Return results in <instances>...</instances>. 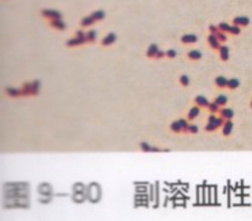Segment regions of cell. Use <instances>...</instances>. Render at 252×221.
Instances as JSON below:
<instances>
[{
	"instance_id": "6da1fadb",
	"label": "cell",
	"mask_w": 252,
	"mask_h": 221,
	"mask_svg": "<svg viewBox=\"0 0 252 221\" xmlns=\"http://www.w3.org/2000/svg\"><path fill=\"white\" fill-rule=\"evenodd\" d=\"M4 190H7V193H4V196L7 199L13 198H27V195L30 193V186L29 183L25 182H8L4 184Z\"/></svg>"
},
{
	"instance_id": "7a4b0ae2",
	"label": "cell",
	"mask_w": 252,
	"mask_h": 221,
	"mask_svg": "<svg viewBox=\"0 0 252 221\" xmlns=\"http://www.w3.org/2000/svg\"><path fill=\"white\" fill-rule=\"evenodd\" d=\"M86 195H87V201L91 202V204H97L101 201V195H102V191H101V186L98 183H90L87 186L86 190Z\"/></svg>"
},
{
	"instance_id": "3957f363",
	"label": "cell",
	"mask_w": 252,
	"mask_h": 221,
	"mask_svg": "<svg viewBox=\"0 0 252 221\" xmlns=\"http://www.w3.org/2000/svg\"><path fill=\"white\" fill-rule=\"evenodd\" d=\"M5 209H14V207H22V209H27L30 207V201L29 198H13V199H7V204H4Z\"/></svg>"
},
{
	"instance_id": "277c9868",
	"label": "cell",
	"mask_w": 252,
	"mask_h": 221,
	"mask_svg": "<svg viewBox=\"0 0 252 221\" xmlns=\"http://www.w3.org/2000/svg\"><path fill=\"white\" fill-rule=\"evenodd\" d=\"M188 126L189 124L187 123L185 119H179V120H175L170 124V131L175 134H181V133L188 134Z\"/></svg>"
},
{
	"instance_id": "5b68a950",
	"label": "cell",
	"mask_w": 252,
	"mask_h": 221,
	"mask_svg": "<svg viewBox=\"0 0 252 221\" xmlns=\"http://www.w3.org/2000/svg\"><path fill=\"white\" fill-rule=\"evenodd\" d=\"M37 191H38V194L41 196H52L53 195V188L49 183H41L38 184V187H37Z\"/></svg>"
},
{
	"instance_id": "8992f818",
	"label": "cell",
	"mask_w": 252,
	"mask_h": 221,
	"mask_svg": "<svg viewBox=\"0 0 252 221\" xmlns=\"http://www.w3.org/2000/svg\"><path fill=\"white\" fill-rule=\"evenodd\" d=\"M5 93H7V95L11 97V98L22 97V90H21V89H16V87H13V86H7V87H5Z\"/></svg>"
},
{
	"instance_id": "52a82bcc",
	"label": "cell",
	"mask_w": 252,
	"mask_h": 221,
	"mask_svg": "<svg viewBox=\"0 0 252 221\" xmlns=\"http://www.w3.org/2000/svg\"><path fill=\"white\" fill-rule=\"evenodd\" d=\"M194 103H195V105L200 106V108H207L208 104H210L208 101H207V98L203 97V95H196L195 100H194Z\"/></svg>"
},
{
	"instance_id": "ba28073f",
	"label": "cell",
	"mask_w": 252,
	"mask_h": 221,
	"mask_svg": "<svg viewBox=\"0 0 252 221\" xmlns=\"http://www.w3.org/2000/svg\"><path fill=\"white\" fill-rule=\"evenodd\" d=\"M116 41V34L115 33H109L106 35V37L102 38V41H101V45L102 46H109L110 44H113Z\"/></svg>"
},
{
	"instance_id": "9c48e42d",
	"label": "cell",
	"mask_w": 252,
	"mask_h": 221,
	"mask_svg": "<svg viewBox=\"0 0 252 221\" xmlns=\"http://www.w3.org/2000/svg\"><path fill=\"white\" fill-rule=\"evenodd\" d=\"M219 113H221V117H224L225 120H232L233 115H235V112H233L230 108H221Z\"/></svg>"
},
{
	"instance_id": "30bf717a",
	"label": "cell",
	"mask_w": 252,
	"mask_h": 221,
	"mask_svg": "<svg viewBox=\"0 0 252 221\" xmlns=\"http://www.w3.org/2000/svg\"><path fill=\"white\" fill-rule=\"evenodd\" d=\"M214 82H215V86L219 87V89H225V87H228V79L225 78L224 75H218L217 78L214 79Z\"/></svg>"
},
{
	"instance_id": "8fae6325",
	"label": "cell",
	"mask_w": 252,
	"mask_h": 221,
	"mask_svg": "<svg viewBox=\"0 0 252 221\" xmlns=\"http://www.w3.org/2000/svg\"><path fill=\"white\" fill-rule=\"evenodd\" d=\"M233 130V122L232 120H225V123L222 124V135L228 136Z\"/></svg>"
},
{
	"instance_id": "7c38bea8",
	"label": "cell",
	"mask_w": 252,
	"mask_h": 221,
	"mask_svg": "<svg viewBox=\"0 0 252 221\" xmlns=\"http://www.w3.org/2000/svg\"><path fill=\"white\" fill-rule=\"evenodd\" d=\"M157 53H158V46L155 45V44H151V45L147 48V51H146V56L150 57V59H155Z\"/></svg>"
},
{
	"instance_id": "4fadbf2b",
	"label": "cell",
	"mask_w": 252,
	"mask_h": 221,
	"mask_svg": "<svg viewBox=\"0 0 252 221\" xmlns=\"http://www.w3.org/2000/svg\"><path fill=\"white\" fill-rule=\"evenodd\" d=\"M199 112H200V106H198V105H194L192 108H191V109L188 111L187 119H188V120H194L195 117H198V115H199Z\"/></svg>"
},
{
	"instance_id": "5bb4252c",
	"label": "cell",
	"mask_w": 252,
	"mask_h": 221,
	"mask_svg": "<svg viewBox=\"0 0 252 221\" xmlns=\"http://www.w3.org/2000/svg\"><path fill=\"white\" fill-rule=\"evenodd\" d=\"M198 41V37L194 34H185L181 37V43L185 44V45H188V44H195Z\"/></svg>"
},
{
	"instance_id": "9a60e30c",
	"label": "cell",
	"mask_w": 252,
	"mask_h": 221,
	"mask_svg": "<svg viewBox=\"0 0 252 221\" xmlns=\"http://www.w3.org/2000/svg\"><path fill=\"white\" fill-rule=\"evenodd\" d=\"M86 199H87L86 193H74V195H72V201L76 202V204H82Z\"/></svg>"
},
{
	"instance_id": "2e32d148",
	"label": "cell",
	"mask_w": 252,
	"mask_h": 221,
	"mask_svg": "<svg viewBox=\"0 0 252 221\" xmlns=\"http://www.w3.org/2000/svg\"><path fill=\"white\" fill-rule=\"evenodd\" d=\"M86 190H87V187L81 182H76L72 184V193H86Z\"/></svg>"
},
{
	"instance_id": "e0dca14e",
	"label": "cell",
	"mask_w": 252,
	"mask_h": 221,
	"mask_svg": "<svg viewBox=\"0 0 252 221\" xmlns=\"http://www.w3.org/2000/svg\"><path fill=\"white\" fill-rule=\"evenodd\" d=\"M85 41H87V38H86V37H78V35H76V38L68 40L67 45H68V46H75V45H81V44H83Z\"/></svg>"
},
{
	"instance_id": "ac0fdd59",
	"label": "cell",
	"mask_w": 252,
	"mask_h": 221,
	"mask_svg": "<svg viewBox=\"0 0 252 221\" xmlns=\"http://www.w3.org/2000/svg\"><path fill=\"white\" fill-rule=\"evenodd\" d=\"M187 57L189 59V60H192V62H196V60H200V59H202V53L199 51H189L187 53Z\"/></svg>"
},
{
	"instance_id": "d6986e66",
	"label": "cell",
	"mask_w": 252,
	"mask_h": 221,
	"mask_svg": "<svg viewBox=\"0 0 252 221\" xmlns=\"http://www.w3.org/2000/svg\"><path fill=\"white\" fill-rule=\"evenodd\" d=\"M218 51H219V59H221V60L225 62V60H228V59H229V49H228V46L222 45Z\"/></svg>"
},
{
	"instance_id": "ffe728a7",
	"label": "cell",
	"mask_w": 252,
	"mask_h": 221,
	"mask_svg": "<svg viewBox=\"0 0 252 221\" xmlns=\"http://www.w3.org/2000/svg\"><path fill=\"white\" fill-rule=\"evenodd\" d=\"M208 44H210V46H211L213 49H219V48H221V45L218 43V38L215 37V35H210V37H208Z\"/></svg>"
},
{
	"instance_id": "44dd1931",
	"label": "cell",
	"mask_w": 252,
	"mask_h": 221,
	"mask_svg": "<svg viewBox=\"0 0 252 221\" xmlns=\"http://www.w3.org/2000/svg\"><path fill=\"white\" fill-rule=\"evenodd\" d=\"M238 86H240L238 79H236V78L228 79V89H230V90H235V89H237Z\"/></svg>"
},
{
	"instance_id": "7402d4cb",
	"label": "cell",
	"mask_w": 252,
	"mask_h": 221,
	"mask_svg": "<svg viewBox=\"0 0 252 221\" xmlns=\"http://www.w3.org/2000/svg\"><path fill=\"white\" fill-rule=\"evenodd\" d=\"M207 109H208V112H210V113H215V115H217V113L219 112V105L214 101V103H210V104H208Z\"/></svg>"
},
{
	"instance_id": "603a6c76",
	"label": "cell",
	"mask_w": 252,
	"mask_h": 221,
	"mask_svg": "<svg viewBox=\"0 0 252 221\" xmlns=\"http://www.w3.org/2000/svg\"><path fill=\"white\" fill-rule=\"evenodd\" d=\"M32 93H33V97H35V95L40 93V82L38 81L32 82Z\"/></svg>"
},
{
	"instance_id": "cb8c5ba5",
	"label": "cell",
	"mask_w": 252,
	"mask_h": 221,
	"mask_svg": "<svg viewBox=\"0 0 252 221\" xmlns=\"http://www.w3.org/2000/svg\"><path fill=\"white\" fill-rule=\"evenodd\" d=\"M179 82H180V85H181L183 87H188V85H189V78H188L187 75H180Z\"/></svg>"
},
{
	"instance_id": "d4e9b609",
	"label": "cell",
	"mask_w": 252,
	"mask_h": 221,
	"mask_svg": "<svg viewBox=\"0 0 252 221\" xmlns=\"http://www.w3.org/2000/svg\"><path fill=\"white\" fill-rule=\"evenodd\" d=\"M215 103H217L219 106H225V104L228 103V98H226V95H224V94L218 95V97L215 98Z\"/></svg>"
},
{
	"instance_id": "484cf974",
	"label": "cell",
	"mask_w": 252,
	"mask_h": 221,
	"mask_svg": "<svg viewBox=\"0 0 252 221\" xmlns=\"http://www.w3.org/2000/svg\"><path fill=\"white\" fill-rule=\"evenodd\" d=\"M248 18H243V16H238V18H235V25H248Z\"/></svg>"
},
{
	"instance_id": "4316f807",
	"label": "cell",
	"mask_w": 252,
	"mask_h": 221,
	"mask_svg": "<svg viewBox=\"0 0 252 221\" xmlns=\"http://www.w3.org/2000/svg\"><path fill=\"white\" fill-rule=\"evenodd\" d=\"M139 147L142 149V152H153V146H150L149 143H146V142H140Z\"/></svg>"
},
{
	"instance_id": "83f0119b",
	"label": "cell",
	"mask_w": 252,
	"mask_h": 221,
	"mask_svg": "<svg viewBox=\"0 0 252 221\" xmlns=\"http://www.w3.org/2000/svg\"><path fill=\"white\" fill-rule=\"evenodd\" d=\"M91 16L94 18L95 21L102 19V18H104V13H102V11H97V13H93V15H91Z\"/></svg>"
},
{
	"instance_id": "f1b7e54d",
	"label": "cell",
	"mask_w": 252,
	"mask_h": 221,
	"mask_svg": "<svg viewBox=\"0 0 252 221\" xmlns=\"http://www.w3.org/2000/svg\"><path fill=\"white\" fill-rule=\"evenodd\" d=\"M38 201L41 202V204H49V202L52 201V196H41V195H40Z\"/></svg>"
},
{
	"instance_id": "f546056e",
	"label": "cell",
	"mask_w": 252,
	"mask_h": 221,
	"mask_svg": "<svg viewBox=\"0 0 252 221\" xmlns=\"http://www.w3.org/2000/svg\"><path fill=\"white\" fill-rule=\"evenodd\" d=\"M95 19L91 16V18H86V19H83L82 21V26H87V25H91V23L94 22Z\"/></svg>"
},
{
	"instance_id": "4dcf8cb0",
	"label": "cell",
	"mask_w": 252,
	"mask_h": 221,
	"mask_svg": "<svg viewBox=\"0 0 252 221\" xmlns=\"http://www.w3.org/2000/svg\"><path fill=\"white\" fill-rule=\"evenodd\" d=\"M198 133V126L195 124H189L188 126V134H196Z\"/></svg>"
},
{
	"instance_id": "1f68e13d",
	"label": "cell",
	"mask_w": 252,
	"mask_h": 221,
	"mask_svg": "<svg viewBox=\"0 0 252 221\" xmlns=\"http://www.w3.org/2000/svg\"><path fill=\"white\" fill-rule=\"evenodd\" d=\"M165 53H166V57H169V59H173V57H176V55H177L175 49H169V51H166Z\"/></svg>"
},
{
	"instance_id": "d6a6232c",
	"label": "cell",
	"mask_w": 252,
	"mask_h": 221,
	"mask_svg": "<svg viewBox=\"0 0 252 221\" xmlns=\"http://www.w3.org/2000/svg\"><path fill=\"white\" fill-rule=\"evenodd\" d=\"M94 40H95V33H94V30H90L89 34H87V41L91 43V41H94Z\"/></svg>"
},
{
	"instance_id": "836d02e7",
	"label": "cell",
	"mask_w": 252,
	"mask_h": 221,
	"mask_svg": "<svg viewBox=\"0 0 252 221\" xmlns=\"http://www.w3.org/2000/svg\"><path fill=\"white\" fill-rule=\"evenodd\" d=\"M215 130H217V128H215L211 123H207V126H206V131H208V133H210V131H215Z\"/></svg>"
},
{
	"instance_id": "e575fe53",
	"label": "cell",
	"mask_w": 252,
	"mask_h": 221,
	"mask_svg": "<svg viewBox=\"0 0 252 221\" xmlns=\"http://www.w3.org/2000/svg\"><path fill=\"white\" fill-rule=\"evenodd\" d=\"M164 56H166V53L162 52V51H158V53H157V56H155V59H161V57H164Z\"/></svg>"
},
{
	"instance_id": "d590c367",
	"label": "cell",
	"mask_w": 252,
	"mask_h": 221,
	"mask_svg": "<svg viewBox=\"0 0 252 221\" xmlns=\"http://www.w3.org/2000/svg\"><path fill=\"white\" fill-rule=\"evenodd\" d=\"M251 108H252V101H251Z\"/></svg>"
}]
</instances>
